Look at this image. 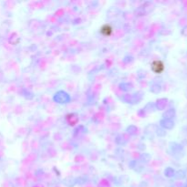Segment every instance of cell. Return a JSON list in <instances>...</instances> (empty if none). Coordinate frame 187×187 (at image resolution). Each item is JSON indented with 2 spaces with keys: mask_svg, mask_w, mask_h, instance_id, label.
Returning <instances> with one entry per match:
<instances>
[{
  "mask_svg": "<svg viewBox=\"0 0 187 187\" xmlns=\"http://www.w3.org/2000/svg\"><path fill=\"white\" fill-rule=\"evenodd\" d=\"M151 70L154 73L156 74H160L164 70V65L161 60H154L151 63Z\"/></svg>",
  "mask_w": 187,
  "mask_h": 187,
  "instance_id": "cell-1",
  "label": "cell"
},
{
  "mask_svg": "<svg viewBox=\"0 0 187 187\" xmlns=\"http://www.w3.org/2000/svg\"><path fill=\"white\" fill-rule=\"evenodd\" d=\"M100 33L102 34L103 36H110L112 35V27H110V25H104V26H102L101 27V29H100Z\"/></svg>",
  "mask_w": 187,
  "mask_h": 187,
  "instance_id": "cell-2",
  "label": "cell"
}]
</instances>
